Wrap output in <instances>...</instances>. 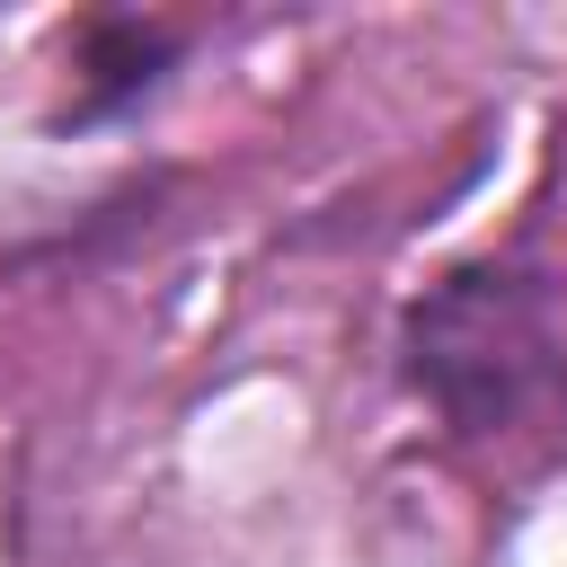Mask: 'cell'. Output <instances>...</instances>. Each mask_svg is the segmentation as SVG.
I'll return each mask as SVG.
<instances>
[{
  "mask_svg": "<svg viewBox=\"0 0 567 567\" xmlns=\"http://www.w3.org/2000/svg\"><path fill=\"white\" fill-rule=\"evenodd\" d=\"M408 381L461 425V434H505L523 416H540L567 390L540 284L470 266L452 284H434L408 310Z\"/></svg>",
  "mask_w": 567,
  "mask_h": 567,
  "instance_id": "obj_1",
  "label": "cell"
},
{
  "mask_svg": "<svg viewBox=\"0 0 567 567\" xmlns=\"http://www.w3.org/2000/svg\"><path fill=\"white\" fill-rule=\"evenodd\" d=\"M177 27L168 18H124V9H106V18H89V35H80V97H71V124H106V115H124L168 62H177Z\"/></svg>",
  "mask_w": 567,
  "mask_h": 567,
  "instance_id": "obj_2",
  "label": "cell"
}]
</instances>
